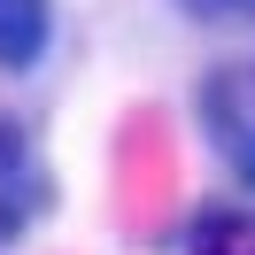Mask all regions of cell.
<instances>
[{
	"label": "cell",
	"instance_id": "6da1fadb",
	"mask_svg": "<svg viewBox=\"0 0 255 255\" xmlns=\"http://www.w3.org/2000/svg\"><path fill=\"white\" fill-rule=\"evenodd\" d=\"M47 0H0V70H31L39 54H47Z\"/></svg>",
	"mask_w": 255,
	"mask_h": 255
},
{
	"label": "cell",
	"instance_id": "7a4b0ae2",
	"mask_svg": "<svg viewBox=\"0 0 255 255\" xmlns=\"http://www.w3.org/2000/svg\"><path fill=\"white\" fill-rule=\"evenodd\" d=\"M31 170V139H23V124L8 109H0V186H8V178H23Z\"/></svg>",
	"mask_w": 255,
	"mask_h": 255
},
{
	"label": "cell",
	"instance_id": "3957f363",
	"mask_svg": "<svg viewBox=\"0 0 255 255\" xmlns=\"http://www.w3.org/2000/svg\"><path fill=\"white\" fill-rule=\"evenodd\" d=\"M193 23H255V0H178Z\"/></svg>",
	"mask_w": 255,
	"mask_h": 255
},
{
	"label": "cell",
	"instance_id": "277c9868",
	"mask_svg": "<svg viewBox=\"0 0 255 255\" xmlns=\"http://www.w3.org/2000/svg\"><path fill=\"white\" fill-rule=\"evenodd\" d=\"M224 155H232V170H240V186L255 193V131H240V139L224 147Z\"/></svg>",
	"mask_w": 255,
	"mask_h": 255
},
{
	"label": "cell",
	"instance_id": "5b68a950",
	"mask_svg": "<svg viewBox=\"0 0 255 255\" xmlns=\"http://www.w3.org/2000/svg\"><path fill=\"white\" fill-rule=\"evenodd\" d=\"M248 101H255V70H248Z\"/></svg>",
	"mask_w": 255,
	"mask_h": 255
}]
</instances>
